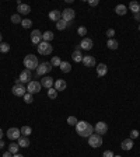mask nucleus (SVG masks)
Wrapping results in <instances>:
<instances>
[{
    "label": "nucleus",
    "instance_id": "24",
    "mask_svg": "<svg viewBox=\"0 0 140 157\" xmlns=\"http://www.w3.org/2000/svg\"><path fill=\"white\" fill-rule=\"evenodd\" d=\"M129 9H130V11H133V14L140 13V3H137V1H130V3H129Z\"/></svg>",
    "mask_w": 140,
    "mask_h": 157
},
{
    "label": "nucleus",
    "instance_id": "45",
    "mask_svg": "<svg viewBox=\"0 0 140 157\" xmlns=\"http://www.w3.org/2000/svg\"><path fill=\"white\" fill-rule=\"evenodd\" d=\"M6 144H4V142H3V140H0V150H1V149L4 147Z\"/></svg>",
    "mask_w": 140,
    "mask_h": 157
},
{
    "label": "nucleus",
    "instance_id": "47",
    "mask_svg": "<svg viewBox=\"0 0 140 157\" xmlns=\"http://www.w3.org/2000/svg\"><path fill=\"white\" fill-rule=\"evenodd\" d=\"M1 138H3V130L0 129V140H1Z\"/></svg>",
    "mask_w": 140,
    "mask_h": 157
},
{
    "label": "nucleus",
    "instance_id": "6",
    "mask_svg": "<svg viewBox=\"0 0 140 157\" xmlns=\"http://www.w3.org/2000/svg\"><path fill=\"white\" fill-rule=\"evenodd\" d=\"M88 144L94 149L99 147V146L102 144V136H99V135H97V133H93L88 138Z\"/></svg>",
    "mask_w": 140,
    "mask_h": 157
},
{
    "label": "nucleus",
    "instance_id": "2",
    "mask_svg": "<svg viewBox=\"0 0 140 157\" xmlns=\"http://www.w3.org/2000/svg\"><path fill=\"white\" fill-rule=\"evenodd\" d=\"M24 66L27 67L28 70H37V67L39 66V62H38V58L32 53H29L24 58Z\"/></svg>",
    "mask_w": 140,
    "mask_h": 157
},
{
    "label": "nucleus",
    "instance_id": "25",
    "mask_svg": "<svg viewBox=\"0 0 140 157\" xmlns=\"http://www.w3.org/2000/svg\"><path fill=\"white\" fill-rule=\"evenodd\" d=\"M18 146L20 147H28L29 146V139L27 136H21L18 139Z\"/></svg>",
    "mask_w": 140,
    "mask_h": 157
},
{
    "label": "nucleus",
    "instance_id": "4",
    "mask_svg": "<svg viewBox=\"0 0 140 157\" xmlns=\"http://www.w3.org/2000/svg\"><path fill=\"white\" fill-rule=\"evenodd\" d=\"M51 70H52L51 63H48V62H42V63H39V66L37 67V74H35V77H41V76H43V74L49 73Z\"/></svg>",
    "mask_w": 140,
    "mask_h": 157
},
{
    "label": "nucleus",
    "instance_id": "19",
    "mask_svg": "<svg viewBox=\"0 0 140 157\" xmlns=\"http://www.w3.org/2000/svg\"><path fill=\"white\" fill-rule=\"evenodd\" d=\"M132 147H133V140H132L130 138L125 139V140L121 143V149H122V150H130Z\"/></svg>",
    "mask_w": 140,
    "mask_h": 157
},
{
    "label": "nucleus",
    "instance_id": "7",
    "mask_svg": "<svg viewBox=\"0 0 140 157\" xmlns=\"http://www.w3.org/2000/svg\"><path fill=\"white\" fill-rule=\"evenodd\" d=\"M76 17V11L73 9H65L62 11V20H65L66 23H71Z\"/></svg>",
    "mask_w": 140,
    "mask_h": 157
},
{
    "label": "nucleus",
    "instance_id": "9",
    "mask_svg": "<svg viewBox=\"0 0 140 157\" xmlns=\"http://www.w3.org/2000/svg\"><path fill=\"white\" fill-rule=\"evenodd\" d=\"M11 91H13V94L15 97H24V94L27 93V88H25L24 84H14Z\"/></svg>",
    "mask_w": 140,
    "mask_h": 157
},
{
    "label": "nucleus",
    "instance_id": "5",
    "mask_svg": "<svg viewBox=\"0 0 140 157\" xmlns=\"http://www.w3.org/2000/svg\"><path fill=\"white\" fill-rule=\"evenodd\" d=\"M41 88H42L41 83L37 81V80H31V81L27 84V93L32 94V96L34 94H38V93L41 91Z\"/></svg>",
    "mask_w": 140,
    "mask_h": 157
},
{
    "label": "nucleus",
    "instance_id": "11",
    "mask_svg": "<svg viewBox=\"0 0 140 157\" xmlns=\"http://www.w3.org/2000/svg\"><path fill=\"white\" fill-rule=\"evenodd\" d=\"M31 42H32L34 45H39L42 42V33L39 30H34L32 33H31Z\"/></svg>",
    "mask_w": 140,
    "mask_h": 157
},
{
    "label": "nucleus",
    "instance_id": "29",
    "mask_svg": "<svg viewBox=\"0 0 140 157\" xmlns=\"http://www.w3.org/2000/svg\"><path fill=\"white\" fill-rule=\"evenodd\" d=\"M18 150H20V146H18V143H11L9 146V152L11 153V154H17V153H18Z\"/></svg>",
    "mask_w": 140,
    "mask_h": 157
},
{
    "label": "nucleus",
    "instance_id": "26",
    "mask_svg": "<svg viewBox=\"0 0 140 157\" xmlns=\"http://www.w3.org/2000/svg\"><path fill=\"white\" fill-rule=\"evenodd\" d=\"M126 6L125 4H118L116 7H115V13L118 14V16H125L126 14Z\"/></svg>",
    "mask_w": 140,
    "mask_h": 157
},
{
    "label": "nucleus",
    "instance_id": "12",
    "mask_svg": "<svg viewBox=\"0 0 140 157\" xmlns=\"http://www.w3.org/2000/svg\"><path fill=\"white\" fill-rule=\"evenodd\" d=\"M31 77H32V73H31V70H28V69H25V70H23V72H21V74H20V81H21V83H29V81H31Z\"/></svg>",
    "mask_w": 140,
    "mask_h": 157
},
{
    "label": "nucleus",
    "instance_id": "1",
    "mask_svg": "<svg viewBox=\"0 0 140 157\" xmlns=\"http://www.w3.org/2000/svg\"><path fill=\"white\" fill-rule=\"evenodd\" d=\"M76 132L81 138H90L94 132V128H93V125L88 124L87 121H79L77 125H76Z\"/></svg>",
    "mask_w": 140,
    "mask_h": 157
},
{
    "label": "nucleus",
    "instance_id": "33",
    "mask_svg": "<svg viewBox=\"0 0 140 157\" xmlns=\"http://www.w3.org/2000/svg\"><path fill=\"white\" fill-rule=\"evenodd\" d=\"M60 63H62V60H60V58H59V56H53V58H52V60H51V65L52 66L59 67V66H60Z\"/></svg>",
    "mask_w": 140,
    "mask_h": 157
},
{
    "label": "nucleus",
    "instance_id": "14",
    "mask_svg": "<svg viewBox=\"0 0 140 157\" xmlns=\"http://www.w3.org/2000/svg\"><path fill=\"white\" fill-rule=\"evenodd\" d=\"M83 65L85 66V67H94L95 66V58L94 56H91V55H85V56H83Z\"/></svg>",
    "mask_w": 140,
    "mask_h": 157
},
{
    "label": "nucleus",
    "instance_id": "42",
    "mask_svg": "<svg viewBox=\"0 0 140 157\" xmlns=\"http://www.w3.org/2000/svg\"><path fill=\"white\" fill-rule=\"evenodd\" d=\"M88 4L91 6V7H95V6L99 4V1H98V0H88Z\"/></svg>",
    "mask_w": 140,
    "mask_h": 157
},
{
    "label": "nucleus",
    "instance_id": "36",
    "mask_svg": "<svg viewBox=\"0 0 140 157\" xmlns=\"http://www.w3.org/2000/svg\"><path fill=\"white\" fill-rule=\"evenodd\" d=\"M21 17H20V14H13L11 16V23H14V24H21Z\"/></svg>",
    "mask_w": 140,
    "mask_h": 157
},
{
    "label": "nucleus",
    "instance_id": "17",
    "mask_svg": "<svg viewBox=\"0 0 140 157\" xmlns=\"http://www.w3.org/2000/svg\"><path fill=\"white\" fill-rule=\"evenodd\" d=\"M107 73H108V66L105 65V63H99V65H97V74L99 76V77L105 76Z\"/></svg>",
    "mask_w": 140,
    "mask_h": 157
},
{
    "label": "nucleus",
    "instance_id": "23",
    "mask_svg": "<svg viewBox=\"0 0 140 157\" xmlns=\"http://www.w3.org/2000/svg\"><path fill=\"white\" fill-rule=\"evenodd\" d=\"M53 33L52 31H45V33H42V41L43 42H51L53 39Z\"/></svg>",
    "mask_w": 140,
    "mask_h": 157
},
{
    "label": "nucleus",
    "instance_id": "49",
    "mask_svg": "<svg viewBox=\"0 0 140 157\" xmlns=\"http://www.w3.org/2000/svg\"><path fill=\"white\" fill-rule=\"evenodd\" d=\"M113 157H122V156H119V154H118V156H113Z\"/></svg>",
    "mask_w": 140,
    "mask_h": 157
},
{
    "label": "nucleus",
    "instance_id": "8",
    "mask_svg": "<svg viewBox=\"0 0 140 157\" xmlns=\"http://www.w3.org/2000/svg\"><path fill=\"white\" fill-rule=\"evenodd\" d=\"M94 132L97 135H99V136H102V135H105L108 132V125L105 122H102V121H99L94 126Z\"/></svg>",
    "mask_w": 140,
    "mask_h": 157
},
{
    "label": "nucleus",
    "instance_id": "13",
    "mask_svg": "<svg viewBox=\"0 0 140 157\" xmlns=\"http://www.w3.org/2000/svg\"><path fill=\"white\" fill-rule=\"evenodd\" d=\"M79 45H80V49H84V51H90V49L93 48L94 44H93V39H91V38H83Z\"/></svg>",
    "mask_w": 140,
    "mask_h": 157
},
{
    "label": "nucleus",
    "instance_id": "15",
    "mask_svg": "<svg viewBox=\"0 0 140 157\" xmlns=\"http://www.w3.org/2000/svg\"><path fill=\"white\" fill-rule=\"evenodd\" d=\"M53 84H55V80L49 76H45V77L41 78V86L45 88H52L53 87Z\"/></svg>",
    "mask_w": 140,
    "mask_h": 157
},
{
    "label": "nucleus",
    "instance_id": "21",
    "mask_svg": "<svg viewBox=\"0 0 140 157\" xmlns=\"http://www.w3.org/2000/svg\"><path fill=\"white\" fill-rule=\"evenodd\" d=\"M83 56L84 55H81V51H77V49H76V51L71 53V59L74 60L76 63H80V62L83 60Z\"/></svg>",
    "mask_w": 140,
    "mask_h": 157
},
{
    "label": "nucleus",
    "instance_id": "32",
    "mask_svg": "<svg viewBox=\"0 0 140 157\" xmlns=\"http://www.w3.org/2000/svg\"><path fill=\"white\" fill-rule=\"evenodd\" d=\"M56 96H57V91L55 90V87H52V88H48V97L51 98V100H55Z\"/></svg>",
    "mask_w": 140,
    "mask_h": 157
},
{
    "label": "nucleus",
    "instance_id": "35",
    "mask_svg": "<svg viewBox=\"0 0 140 157\" xmlns=\"http://www.w3.org/2000/svg\"><path fill=\"white\" fill-rule=\"evenodd\" d=\"M21 25H23L24 28H31L32 27V21L29 19H24L23 21H21Z\"/></svg>",
    "mask_w": 140,
    "mask_h": 157
},
{
    "label": "nucleus",
    "instance_id": "43",
    "mask_svg": "<svg viewBox=\"0 0 140 157\" xmlns=\"http://www.w3.org/2000/svg\"><path fill=\"white\" fill-rule=\"evenodd\" d=\"M133 17H135V20H137V21H140V13H136L135 16H133Z\"/></svg>",
    "mask_w": 140,
    "mask_h": 157
},
{
    "label": "nucleus",
    "instance_id": "27",
    "mask_svg": "<svg viewBox=\"0 0 140 157\" xmlns=\"http://www.w3.org/2000/svg\"><path fill=\"white\" fill-rule=\"evenodd\" d=\"M59 67H60V70L63 73H70V70H71V66H70L69 62H62Z\"/></svg>",
    "mask_w": 140,
    "mask_h": 157
},
{
    "label": "nucleus",
    "instance_id": "31",
    "mask_svg": "<svg viewBox=\"0 0 140 157\" xmlns=\"http://www.w3.org/2000/svg\"><path fill=\"white\" fill-rule=\"evenodd\" d=\"M9 51H10L9 44H7V42H1V44H0V52H1V53H7Z\"/></svg>",
    "mask_w": 140,
    "mask_h": 157
},
{
    "label": "nucleus",
    "instance_id": "20",
    "mask_svg": "<svg viewBox=\"0 0 140 157\" xmlns=\"http://www.w3.org/2000/svg\"><path fill=\"white\" fill-rule=\"evenodd\" d=\"M17 11H18V14H24V16H27V14L31 13V7H29L28 4H21V6H18Z\"/></svg>",
    "mask_w": 140,
    "mask_h": 157
},
{
    "label": "nucleus",
    "instance_id": "30",
    "mask_svg": "<svg viewBox=\"0 0 140 157\" xmlns=\"http://www.w3.org/2000/svg\"><path fill=\"white\" fill-rule=\"evenodd\" d=\"M20 132H21V135H23V136H27V138H28V135H31L32 129H31V126H27V125H24L23 128L20 129Z\"/></svg>",
    "mask_w": 140,
    "mask_h": 157
},
{
    "label": "nucleus",
    "instance_id": "48",
    "mask_svg": "<svg viewBox=\"0 0 140 157\" xmlns=\"http://www.w3.org/2000/svg\"><path fill=\"white\" fill-rule=\"evenodd\" d=\"M3 42V37H1V34H0V44Z\"/></svg>",
    "mask_w": 140,
    "mask_h": 157
},
{
    "label": "nucleus",
    "instance_id": "22",
    "mask_svg": "<svg viewBox=\"0 0 140 157\" xmlns=\"http://www.w3.org/2000/svg\"><path fill=\"white\" fill-rule=\"evenodd\" d=\"M69 25H71V23H66L65 20H59V21L56 23V28H57L59 31H63V30H66Z\"/></svg>",
    "mask_w": 140,
    "mask_h": 157
},
{
    "label": "nucleus",
    "instance_id": "10",
    "mask_svg": "<svg viewBox=\"0 0 140 157\" xmlns=\"http://www.w3.org/2000/svg\"><path fill=\"white\" fill-rule=\"evenodd\" d=\"M6 135H7V138H9L10 140H18V139L21 138V132H20L18 128H10Z\"/></svg>",
    "mask_w": 140,
    "mask_h": 157
},
{
    "label": "nucleus",
    "instance_id": "38",
    "mask_svg": "<svg viewBox=\"0 0 140 157\" xmlns=\"http://www.w3.org/2000/svg\"><path fill=\"white\" fill-rule=\"evenodd\" d=\"M77 34H79L80 37H84V35L87 34V28L83 27V25H81V27H79V30H77Z\"/></svg>",
    "mask_w": 140,
    "mask_h": 157
},
{
    "label": "nucleus",
    "instance_id": "37",
    "mask_svg": "<svg viewBox=\"0 0 140 157\" xmlns=\"http://www.w3.org/2000/svg\"><path fill=\"white\" fill-rule=\"evenodd\" d=\"M77 122H79V121H77V118H76V116H69V118H67V124H69L70 126H76V125H77Z\"/></svg>",
    "mask_w": 140,
    "mask_h": 157
},
{
    "label": "nucleus",
    "instance_id": "28",
    "mask_svg": "<svg viewBox=\"0 0 140 157\" xmlns=\"http://www.w3.org/2000/svg\"><path fill=\"white\" fill-rule=\"evenodd\" d=\"M107 46L109 48V49H112V51H115V49H118V46H119V44H118V41H116V39H108Z\"/></svg>",
    "mask_w": 140,
    "mask_h": 157
},
{
    "label": "nucleus",
    "instance_id": "46",
    "mask_svg": "<svg viewBox=\"0 0 140 157\" xmlns=\"http://www.w3.org/2000/svg\"><path fill=\"white\" fill-rule=\"evenodd\" d=\"M13 157H24L23 154H18V153H17V154H13Z\"/></svg>",
    "mask_w": 140,
    "mask_h": 157
},
{
    "label": "nucleus",
    "instance_id": "39",
    "mask_svg": "<svg viewBox=\"0 0 140 157\" xmlns=\"http://www.w3.org/2000/svg\"><path fill=\"white\" fill-rule=\"evenodd\" d=\"M107 37L109 38V39H113V37H115V30H113V28H109L107 31Z\"/></svg>",
    "mask_w": 140,
    "mask_h": 157
},
{
    "label": "nucleus",
    "instance_id": "3",
    "mask_svg": "<svg viewBox=\"0 0 140 157\" xmlns=\"http://www.w3.org/2000/svg\"><path fill=\"white\" fill-rule=\"evenodd\" d=\"M37 48H38V53H39V55H45V56L51 55L52 51H53V48H52L51 44H49V42H43V41H42L39 45H37Z\"/></svg>",
    "mask_w": 140,
    "mask_h": 157
},
{
    "label": "nucleus",
    "instance_id": "40",
    "mask_svg": "<svg viewBox=\"0 0 140 157\" xmlns=\"http://www.w3.org/2000/svg\"><path fill=\"white\" fill-rule=\"evenodd\" d=\"M139 130H136V129H133V130H132V132H130V139H132V140H133V139H137V138H139Z\"/></svg>",
    "mask_w": 140,
    "mask_h": 157
},
{
    "label": "nucleus",
    "instance_id": "18",
    "mask_svg": "<svg viewBox=\"0 0 140 157\" xmlns=\"http://www.w3.org/2000/svg\"><path fill=\"white\" fill-rule=\"evenodd\" d=\"M49 19H51L52 21L57 23L59 20H62V11H59V10H52L51 13H49Z\"/></svg>",
    "mask_w": 140,
    "mask_h": 157
},
{
    "label": "nucleus",
    "instance_id": "41",
    "mask_svg": "<svg viewBox=\"0 0 140 157\" xmlns=\"http://www.w3.org/2000/svg\"><path fill=\"white\" fill-rule=\"evenodd\" d=\"M115 154L111 152V150H105V152L102 153V157H113Z\"/></svg>",
    "mask_w": 140,
    "mask_h": 157
},
{
    "label": "nucleus",
    "instance_id": "34",
    "mask_svg": "<svg viewBox=\"0 0 140 157\" xmlns=\"http://www.w3.org/2000/svg\"><path fill=\"white\" fill-rule=\"evenodd\" d=\"M24 101H25V104H31V102L34 101L32 94H29V93H25V94H24Z\"/></svg>",
    "mask_w": 140,
    "mask_h": 157
},
{
    "label": "nucleus",
    "instance_id": "16",
    "mask_svg": "<svg viewBox=\"0 0 140 157\" xmlns=\"http://www.w3.org/2000/svg\"><path fill=\"white\" fill-rule=\"evenodd\" d=\"M55 90L56 91H63V90H66V87H67V83H66L65 80H62V78H59V80H56L55 81Z\"/></svg>",
    "mask_w": 140,
    "mask_h": 157
},
{
    "label": "nucleus",
    "instance_id": "44",
    "mask_svg": "<svg viewBox=\"0 0 140 157\" xmlns=\"http://www.w3.org/2000/svg\"><path fill=\"white\" fill-rule=\"evenodd\" d=\"M3 157H13V154H11L10 152H6L4 154H3Z\"/></svg>",
    "mask_w": 140,
    "mask_h": 157
},
{
    "label": "nucleus",
    "instance_id": "50",
    "mask_svg": "<svg viewBox=\"0 0 140 157\" xmlns=\"http://www.w3.org/2000/svg\"><path fill=\"white\" fill-rule=\"evenodd\" d=\"M139 31H140V25H139Z\"/></svg>",
    "mask_w": 140,
    "mask_h": 157
}]
</instances>
